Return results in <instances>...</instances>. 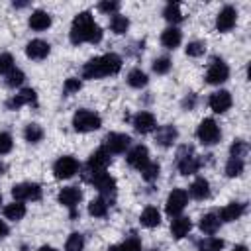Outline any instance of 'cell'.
<instances>
[{"instance_id":"obj_16","label":"cell","mask_w":251,"mask_h":251,"mask_svg":"<svg viewBox=\"0 0 251 251\" xmlns=\"http://www.w3.org/2000/svg\"><path fill=\"white\" fill-rule=\"evenodd\" d=\"M131 126H133V129H135L137 133L145 135V133H151V131L157 129V118H155L151 112L141 110V112H137V114L133 116Z\"/></svg>"},{"instance_id":"obj_50","label":"cell","mask_w":251,"mask_h":251,"mask_svg":"<svg viewBox=\"0 0 251 251\" xmlns=\"http://www.w3.org/2000/svg\"><path fill=\"white\" fill-rule=\"evenodd\" d=\"M37 251H57V249H55V247H51V245H41Z\"/></svg>"},{"instance_id":"obj_48","label":"cell","mask_w":251,"mask_h":251,"mask_svg":"<svg viewBox=\"0 0 251 251\" xmlns=\"http://www.w3.org/2000/svg\"><path fill=\"white\" fill-rule=\"evenodd\" d=\"M8 231H10V229H8L6 222H4V220H0V237H6V235H8Z\"/></svg>"},{"instance_id":"obj_15","label":"cell","mask_w":251,"mask_h":251,"mask_svg":"<svg viewBox=\"0 0 251 251\" xmlns=\"http://www.w3.org/2000/svg\"><path fill=\"white\" fill-rule=\"evenodd\" d=\"M231 104H233L231 92H229V90H224V88L212 92L210 98H208V106H210V110L216 112V114H226V112L231 108Z\"/></svg>"},{"instance_id":"obj_46","label":"cell","mask_w":251,"mask_h":251,"mask_svg":"<svg viewBox=\"0 0 251 251\" xmlns=\"http://www.w3.org/2000/svg\"><path fill=\"white\" fill-rule=\"evenodd\" d=\"M122 251H141V239L137 235H129L124 243H120Z\"/></svg>"},{"instance_id":"obj_35","label":"cell","mask_w":251,"mask_h":251,"mask_svg":"<svg viewBox=\"0 0 251 251\" xmlns=\"http://www.w3.org/2000/svg\"><path fill=\"white\" fill-rule=\"evenodd\" d=\"M127 27H129L127 16H124V14H114V16L110 18V29H112L116 35H124V33L127 31Z\"/></svg>"},{"instance_id":"obj_42","label":"cell","mask_w":251,"mask_h":251,"mask_svg":"<svg viewBox=\"0 0 251 251\" xmlns=\"http://www.w3.org/2000/svg\"><path fill=\"white\" fill-rule=\"evenodd\" d=\"M96 8H98L102 14L114 16V14H118V10H120V2H116V0H102V2H98Z\"/></svg>"},{"instance_id":"obj_47","label":"cell","mask_w":251,"mask_h":251,"mask_svg":"<svg viewBox=\"0 0 251 251\" xmlns=\"http://www.w3.org/2000/svg\"><path fill=\"white\" fill-rule=\"evenodd\" d=\"M196 104H198V98H196V94H186V96L182 98V102H180L182 110H186V112L194 110V108H196Z\"/></svg>"},{"instance_id":"obj_4","label":"cell","mask_w":251,"mask_h":251,"mask_svg":"<svg viewBox=\"0 0 251 251\" xmlns=\"http://www.w3.org/2000/svg\"><path fill=\"white\" fill-rule=\"evenodd\" d=\"M202 163L204 161L194 153V147L192 145H182L178 149V153H176V169H178V173L182 176H190V175L198 173L200 167H202Z\"/></svg>"},{"instance_id":"obj_5","label":"cell","mask_w":251,"mask_h":251,"mask_svg":"<svg viewBox=\"0 0 251 251\" xmlns=\"http://www.w3.org/2000/svg\"><path fill=\"white\" fill-rule=\"evenodd\" d=\"M196 137L204 147H212V145L220 143L222 129H220V126L214 118H204L196 127Z\"/></svg>"},{"instance_id":"obj_28","label":"cell","mask_w":251,"mask_h":251,"mask_svg":"<svg viewBox=\"0 0 251 251\" xmlns=\"http://www.w3.org/2000/svg\"><path fill=\"white\" fill-rule=\"evenodd\" d=\"M139 224L143 227H157L161 224V212L155 206H145L139 214Z\"/></svg>"},{"instance_id":"obj_10","label":"cell","mask_w":251,"mask_h":251,"mask_svg":"<svg viewBox=\"0 0 251 251\" xmlns=\"http://www.w3.org/2000/svg\"><path fill=\"white\" fill-rule=\"evenodd\" d=\"M12 196L18 202H37L43 196V190L37 182H18L12 186Z\"/></svg>"},{"instance_id":"obj_1","label":"cell","mask_w":251,"mask_h":251,"mask_svg":"<svg viewBox=\"0 0 251 251\" xmlns=\"http://www.w3.org/2000/svg\"><path fill=\"white\" fill-rule=\"evenodd\" d=\"M102 27L94 22L92 18V12L84 10V12H78L75 18H73V24H71V31H69V39L73 45H80V43H100L102 41Z\"/></svg>"},{"instance_id":"obj_30","label":"cell","mask_w":251,"mask_h":251,"mask_svg":"<svg viewBox=\"0 0 251 251\" xmlns=\"http://www.w3.org/2000/svg\"><path fill=\"white\" fill-rule=\"evenodd\" d=\"M110 210V200H106L104 196H98L94 200L88 202V214L92 218H104Z\"/></svg>"},{"instance_id":"obj_53","label":"cell","mask_w":251,"mask_h":251,"mask_svg":"<svg viewBox=\"0 0 251 251\" xmlns=\"http://www.w3.org/2000/svg\"><path fill=\"white\" fill-rule=\"evenodd\" d=\"M4 173H6V165H4V163H2V161H0V176H2V175H4Z\"/></svg>"},{"instance_id":"obj_32","label":"cell","mask_w":251,"mask_h":251,"mask_svg":"<svg viewBox=\"0 0 251 251\" xmlns=\"http://www.w3.org/2000/svg\"><path fill=\"white\" fill-rule=\"evenodd\" d=\"M127 84L131 86V88H143V86H147V82H149V76H147V73L145 71H141V69H131L129 73H127Z\"/></svg>"},{"instance_id":"obj_45","label":"cell","mask_w":251,"mask_h":251,"mask_svg":"<svg viewBox=\"0 0 251 251\" xmlns=\"http://www.w3.org/2000/svg\"><path fill=\"white\" fill-rule=\"evenodd\" d=\"M80 88H82L80 78L71 76V78H67V80L63 82V92H65V94H75V92H78Z\"/></svg>"},{"instance_id":"obj_43","label":"cell","mask_w":251,"mask_h":251,"mask_svg":"<svg viewBox=\"0 0 251 251\" xmlns=\"http://www.w3.org/2000/svg\"><path fill=\"white\" fill-rule=\"evenodd\" d=\"M12 69H16L14 67V57H12V53H0V75H8Z\"/></svg>"},{"instance_id":"obj_11","label":"cell","mask_w":251,"mask_h":251,"mask_svg":"<svg viewBox=\"0 0 251 251\" xmlns=\"http://www.w3.org/2000/svg\"><path fill=\"white\" fill-rule=\"evenodd\" d=\"M188 204V192L184 188H173L165 202V212L169 218H176L182 214V210Z\"/></svg>"},{"instance_id":"obj_9","label":"cell","mask_w":251,"mask_h":251,"mask_svg":"<svg viewBox=\"0 0 251 251\" xmlns=\"http://www.w3.org/2000/svg\"><path fill=\"white\" fill-rule=\"evenodd\" d=\"M110 163H112L110 153H108L104 147H98L96 151L90 153V157H88V161H86V167H84L86 175H84V178L88 180L94 173H102V171H106Z\"/></svg>"},{"instance_id":"obj_17","label":"cell","mask_w":251,"mask_h":251,"mask_svg":"<svg viewBox=\"0 0 251 251\" xmlns=\"http://www.w3.org/2000/svg\"><path fill=\"white\" fill-rule=\"evenodd\" d=\"M37 102V94L33 88H22L18 94H14L12 98L6 100V110H20L22 106H31Z\"/></svg>"},{"instance_id":"obj_39","label":"cell","mask_w":251,"mask_h":251,"mask_svg":"<svg viewBox=\"0 0 251 251\" xmlns=\"http://www.w3.org/2000/svg\"><path fill=\"white\" fill-rule=\"evenodd\" d=\"M24 80H25V73H24L22 69H12V71L6 75V78H4L6 86H10V88H18V86H22Z\"/></svg>"},{"instance_id":"obj_27","label":"cell","mask_w":251,"mask_h":251,"mask_svg":"<svg viewBox=\"0 0 251 251\" xmlns=\"http://www.w3.org/2000/svg\"><path fill=\"white\" fill-rule=\"evenodd\" d=\"M2 214H4V218L10 220V222H20V220H24V216L27 214V208H25L24 202L14 200V202H10V204L4 206Z\"/></svg>"},{"instance_id":"obj_54","label":"cell","mask_w":251,"mask_h":251,"mask_svg":"<svg viewBox=\"0 0 251 251\" xmlns=\"http://www.w3.org/2000/svg\"><path fill=\"white\" fill-rule=\"evenodd\" d=\"M0 204H2V192H0Z\"/></svg>"},{"instance_id":"obj_2","label":"cell","mask_w":251,"mask_h":251,"mask_svg":"<svg viewBox=\"0 0 251 251\" xmlns=\"http://www.w3.org/2000/svg\"><path fill=\"white\" fill-rule=\"evenodd\" d=\"M122 65H124V61H122V57L118 53H104V55L94 57L88 63H84V67H82V78L94 80V78L118 75L122 71Z\"/></svg>"},{"instance_id":"obj_22","label":"cell","mask_w":251,"mask_h":251,"mask_svg":"<svg viewBox=\"0 0 251 251\" xmlns=\"http://www.w3.org/2000/svg\"><path fill=\"white\" fill-rule=\"evenodd\" d=\"M243 212H245V204H243V202H229V204H226V206L218 212V216H220L222 224H229V222L239 220V218L243 216Z\"/></svg>"},{"instance_id":"obj_25","label":"cell","mask_w":251,"mask_h":251,"mask_svg":"<svg viewBox=\"0 0 251 251\" xmlns=\"http://www.w3.org/2000/svg\"><path fill=\"white\" fill-rule=\"evenodd\" d=\"M198 227H200L202 233H206V235H214V233L222 227V220H220L218 212H206V214L200 218Z\"/></svg>"},{"instance_id":"obj_13","label":"cell","mask_w":251,"mask_h":251,"mask_svg":"<svg viewBox=\"0 0 251 251\" xmlns=\"http://www.w3.org/2000/svg\"><path fill=\"white\" fill-rule=\"evenodd\" d=\"M80 200H82V190H80L78 186H65V188H61L59 194H57V202H59L61 206L69 208V210H71V216L76 214V206L80 204Z\"/></svg>"},{"instance_id":"obj_52","label":"cell","mask_w":251,"mask_h":251,"mask_svg":"<svg viewBox=\"0 0 251 251\" xmlns=\"http://www.w3.org/2000/svg\"><path fill=\"white\" fill-rule=\"evenodd\" d=\"M108 251H122V247H120V245H110Z\"/></svg>"},{"instance_id":"obj_44","label":"cell","mask_w":251,"mask_h":251,"mask_svg":"<svg viewBox=\"0 0 251 251\" xmlns=\"http://www.w3.org/2000/svg\"><path fill=\"white\" fill-rule=\"evenodd\" d=\"M14 147V137L8 131H0V155L10 153Z\"/></svg>"},{"instance_id":"obj_41","label":"cell","mask_w":251,"mask_h":251,"mask_svg":"<svg viewBox=\"0 0 251 251\" xmlns=\"http://www.w3.org/2000/svg\"><path fill=\"white\" fill-rule=\"evenodd\" d=\"M184 51L188 57H202L206 53V43L204 41H190Z\"/></svg>"},{"instance_id":"obj_12","label":"cell","mask_w":251,"mask_h":251,"mask_svg":"<svg viewBox=\"0 0 251 251\" xmlns=\"http://www.w3.org/2000/svg\"><path fill=\"white\" fill-rule=\"evenodd\" d=\"M88 182H90V184L100 192V196H104L106 200H110V198L116 196V178H114L112 175H108L106 171L94 173V175L88 178Z\"/></svg>"},{"instance_id":"obj_38","label":"cell","mask_w":251,"mask_h":251,"mask_svg":"<svg viewBox=\"0 0 251 251\" xmlns=\"http://www.w3.org/2000/svg\"><path fill=\"white\" fill-rule=\"evenodd\" d=\"M171 67H173V61H171V57H167V55L157 57V59H153V63H151V69H153L155 75H167V73L171 71Z\"/></svg>"},{"instance_id":"obj_21","label":"cell","mask_w":251,"mask_h":251,"mask_svg":"<svg viewBox=\"0 0 251 251\" xmlns=\"http://www.w3.org/2000/svg\"><path fill=\"white\" fill-rule=\"evenodd\" d=\"M51 24H53V18L45 10H33L31 16L27 18V25L33 31H45L47 27H51Z\"/></svg>"},{"instance_id":"obj_49","label":"cell","mask_w":251,"mask_h":251,"mask_svg":"<svg viewBox=\"0 0 251 251\" xmlns=\"http://www.w3.org/2000/svg\"><path fill=\"white\" fill-rule=\"evenodd\" d=\"M27 4H29V2H16V0L12 2V6H14V8H25Z\"/></svg>"},{"instance_id":"obj_51","label":"cell","mask_w":251,"mask_h":251,"mask_svg":"<svg viewBox=\"0 0 251 251\" xmlns=\"http://www.w3.org/2000/svg\"><path fill=\"white\" fill-rule=\"evenodd\" d=\"M233 251H249V249H247V245H235Z\"/></svg>"},{"instance_id":"obj_37","label":"cell","mask_w":251,"mask_h":251,"mask_svg":"<svg viewBox=\"0 0 251 251\" xmlns=\"http://www.w3.org/2000/svg\"><path fill=\"white\" fill-rule=\"evenodd\" d=\"M65 251H84V235L73 231L65 241Z\"/></svg>"},{"instance_id":"obj_19","label":"cell","mask_w":251,"mask_h":251,"mask_svg":"<svg viewBox=\"0 0 251 251\" xmlns=\"http://www.w3.org/2000/svg\"><path fill=\"white\" fill-rule=\"evenodd\" d=\"M49 53H51V45L45 39H31L25 45V55L31 61H43L49 57Z\"/></svg>"},{"instance_id":"obj_40","label":"cell","mask_w":251,"mask_h":251,"mask_svg":"<svg viewBox=\"0 0 251 251\" xmlns=\"http://www.w3.org/2000/svg\"><path fill=\"white\" fill-rule=\"evenodd\" d=\"M249 153V143L245 139H235L229 147V157H237V159H243L245 155Z\"/></svg>"},{"instance_id":"obj_29","label":"cell","mask_w":251,"mask_h":251,"mask_svg":"<svg viewBox=\"0 0 251 251\" xmlns=\"http://www.w3.org/2000/svg\"><path fill=\"white\" fill-rule=\"evenodd\" d=\"M163 18H165L173 27H176V24H180V22L184 20V16H182V12H180V4H178V2H169V4L163 8Z\"/></svg>"},{"instance_id":"obj_34","label":"cell","mask_w":251,"mask_h":251,"mask_svg":"<svg viewBox=\"0 0 251 251\" xmlns=\"http://www.w3.org/2000/svg\"><path fill=\"white\" fill-rule=\"evenodd\" d=\"M226 245V241L222 237H214V235H208L204 239L198 241V251H222Z\"/></svg>"},{"instance_id":"obj_7","label":"cell","mask_w":251,"mask_h":251,"mask_svg":"<svg viewBox=\"0 0 251 251\" xmlns=\"http://www.w3.org/2000/svg\"><path fill=\"white\" fill-rule=\"evenodd\" d=\"M78 171H80V163H78V159L73 157V155H63V157H59V159L53 163V175H55V178H59V180L73 178Z\"/></svg>"},{"instance_id":"obj_6","label":"cell","mask_w":251,"mask_h":251,"mask_svg":"<svg viewBox=\"0 0 251 251\" xmlns=\"http://www.w3.org/2000/svg\"><path fill=\"white\" fill-rule=\"evenodd\" d=\"M204 78H206V82L212 84V86H220V84H224V82L229 78V67H227V63H226L224 59L214 57V59L210 61L208 69H206Z\"/></svg>"},{"instance_id":"obj_14","label":"cell","mask_w":251,"mask_h":251,"mask_svg":"<svg viewBox=\"0 0 251 251\" xmlns=\"http://www.w3.org/2000/svg\"><path fill=\"white\" fill-rule=\"evenodd\" d=\"M235 24H237V10L233 6H229V4L224 6L216 16V29L220 33H227V31H231L235 27Z\"/></svg>"},{"instance_id":"obj_24","label":"cell","mask_w":251,"mask_h":251,"mask_svg":"<svg viewBox=\"0 0 251 251\" xmlns=\"http://www.w3.org/2000/svg\"><path fill=\"white\" fill-rule=\"evenodd\" d=\"M180 43H182V31H180L178 27L169 25V27L163 29V33H161V45H163L165 49L175 51Z\"/></svg>"},{"instance_id":"obj_20","label":"cell","mask_w":251,"mask_h":251,"mask_svg":"<svg viewBox=\"0 0 251 251\" xmlns=\"http://www.w3.org/2000/svg\"><path fill=\"white\" fill-rule=\"evenodd\" d=\"M176 139H178V129H176V126H173V124L161 126V127H157V131H155V143H157L159 147H171Z\"/></svg>"},{"instance_id":"obj_36","label":"cell","mask_w":251,"mask_h":251,"mask_svg":"<svg viewBox=\"0 0 251 251\" xmlns=\"http://www.w3.org/2000/svg\"><path fill=\"white\" fill-rule=\"evenodd\" d=\"M141 178L145 180V182H153V180H157L159 178V173H161V165L159 163H155V161H149L141 171Z\"/></svg>"},{"instance_id":"obj_55","label":"cell","mask_w":251,"mask_h":251,"mask_svg":"<svg viewBox=\"0 0 251 251\" xmlns=\"http://www.w3.org/2000/svg\"><path fill=\"white\" fill-rule=\"evenodd\" d=\"M153 251H157V249H153Z\"/></svg>"},{"instance_id":"obj_33","label":"cell","mask_w":251,"mask_h":251,"mask_svg":"<svg viewBox=\"0 0 251 251\" xmlns=\"http://www.w3.org/2000/svg\"><path fill=\"white\" fill-rule=\"evenodd\" d=\"M43 137H45V131L39 124H27L24 127V139L27 143H39Z\"/></svg>"},{"instance_id":"obj_8","label":"cell","mask_w":251,"mask_h":251,"mask_svg":"<svg viewBox=\"0 0 251 251\" xmlns=\"http://www.w3.org/2000/svg\"><path fill=\"white\" fill-rule=\"evenodd\" d=\"M131 145V137L127 133H120V131H110L106 133L104 141H102V147L110 153V155H122L129 149Z\"/></svg>"},{"instance_id":"obj_3","label":"cell","mask_w":251,"mask_h":251,"mask_svg":"<svg viewBox=\"0 0 251 251\" xmlns=\"http://www.w3.org/2000/svg\"><path fill=\"white\" fill-rule=\"evenodd\" d=\"M73 129L78 131V133H90V131H96L102 127V118L100 114H96L94 110H88V108H80L73 114Z\"/></svg>"},{"instance_id":"obj_31","label":"cell","mask_w":251,"mask_h":251,"mask_svg":"<svg viewBox=\"0 0 251 251\" xmlns=\"http://www.w3.org/2000/svg\"><path fill=\"white\" fill-rule=\"evenodd\" d=\"M245 171V159H237V157H229L227 163H226V176L227 178H235V176H241Z\"/></svg>"},{"instance_id":"obj_18","label":"cell","mask_w":251,"mask_h":251,"mask_svg":"<svg viewBox=\"0 0 251 251\" xmlns=\"http://www.w3.org/2000/svg\"><path fill=\"white\" fill-rule=\"evenodd\" d=\"M126 161H127V165L131 167V169H137V171H141L151 159H149V149L145 147V145H141V143H137V145H133L129 151H127V155H126Z\"/></svg>"},{"instance_id":"obj_26","label":"cell","mask_w":251,"mask_h":251,"mask_svg":"<svg viewBox=\"0 0 251 251\" xmlns=\"http://www.w3.org/2000/svg\"><path fill=\"white\" fill-rule=\"evenodd\" d=\"M192 229V220L186 216H176L171 220V233L175 239H184Z\"/></svg>"},{"instance_id":"obj_23","label":"cell","mask_w":251,"mask_h":251,"mask_svg":"<svg viewBox=\"0 0 251 251\" xmlns=\"http://www.w3.org/2000/svg\"><path fill=\"white\" fill-rule=\"evenodd\" d=\"M186 192L194 200H208L210 198V182H208V178H204V176L194 178Z\"/></svg>"}]
</instances>
